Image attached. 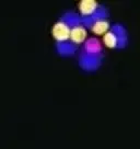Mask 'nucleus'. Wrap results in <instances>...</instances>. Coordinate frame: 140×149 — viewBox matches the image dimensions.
I'll list each match as a JSON object with an SVG mask.
<instances>
[{"label": "nucleus", "instance_id": "nucleus-1", "mask_svg": "<svg viewBox=\"0 0 140 149\" xmlns=\"http://www.w3.org/2000/svg\"><path fill=\"white\" fill-rule=\"evenodd\" d=\"M102 54H88L82 52L79 57V64L81 68L87 71H94L100 68L102 64Z\"/></svg>", "mask_w": 140, "mask_h": 149}, {"label": "nucleus", "instance_id": "nucleus-2", "mask_svg": "<svg viewBox=\"0 0 140 149\" xmlns=\"http://www.w3.org/2000/svg\"><path fill=\"white\" fill-rule=\"evenodd\" d=\"M70 32L71 29L61 21L57 22L53 28V36L55 37L57 43L68 42V40L70 38Z\"/></svg>", "mask_w": 140, "mask_h": 149}, {"label": "nucleus", "instance_id": "nucleus-3", "mask_svg": "<svg viewBox=\"0 0 140 149\" xmlns=\"http://www.w3.org/2000/svg\"><path fill=\"white\" fill-rule=\"evenodd\" d=\"M112 32L117 37V48L123 49L128 44V36H127L126 29L121 24H114L112 26Z\"/></svg>", "mask_w": 140, "mask_h": 149}, {"label": "nucleus", "instance_id": "nucleus-4", "mask_svg": "<svg viewBox=\"0 0 140 149\" xmlns=\"http://www.w3.org/2000/svg\"><path fill=\"white\" fill-rule=\"evenodd\" d=\"M98 8V2L94 0H82L79 5L80 13L82 14V17H91Z\"/></svg>", "mask_w": 140, "mask_h": 149}, {"label": "nucleus", "instance_id": "nucleus-5", "mask_svg": "<svg viewBox=\"0 0 140 149\" xmlns=\"http://www.w3.org/2000/svg\"><path fill=\"white\" fill-rule=\"evenodd\" d=\"M85 38H87V31H85L84 26L80 25V26H76V28L71 29V32H70L71 43L80 44V43H83Z\"/></svg>", "mask_w": 140, "mask_h": 149}, {"label": "nucleus", "instance_id": "nucleus-6", "mask_svg": "<svg viewBox=\"0 0 140 149\" xmlns=\"http://www.w3.org/2000/svg\"><path fill=\"white\" fill-rule=\"evenodd\" d=\"M61 22H64L65 24H67L70 29H73L76 26H80L81 25V17H79L77 13L69 11L66 12L62 17H61Z\"/></svg>", "mask_w": 140, "mask_h": 149}, {"label": "nucleus", "instance_id": "nucleus-7", "mask_svg": "<svg viewBox=\"0 0 140 149\" xmlns=\"http://www.w3.org/2000/svg\"><path fill=\"white\" fill-rule=\"evenodd\" d=\"M83 52L88 54H102V44L96 38H89L84 43Z\"/></svg>", "mask_w": 140, "mask_h": 149}, {"label": "nucleus", "instance_id": "nucleus-8", "mask_svg": "<svg viewBox=\"0 0 140 149\" xmlns=\"http://www.w3.org/2000/svg\"><path fill=\"white\" fill-rule=\"evenodd\" d=\"M56 51H57V53L61 56H71L76 53L77 47H76V45L73 43H71V42L57 43Z\"/></svg>", "mask_w": 140, "mask_h": 149}, {"label": "nucleus", "instance_id": "nucleus-9", "mask_svg": "<svg viewBox=\"0 0 140 149\" xmlns=\"http://www.w3.org/2000/svg\"><path fill=\"white\" fill-rule=\"evenodd\" d=\"M110 28V24L106 20H102V21H98L93 24L92 26V31L94 34H98V35H103V34H106L107 30Z\"/></svg>", "mask_w": 140, "mask_h": 149}, {"label": "nucleus", "instance_id": "nucleus-10", "mask_svg": "<svg viewBox=\"0 0 140 149\" xmlns=\"http://www.w3.org/2000/svg\"><path fill=\"white\" fill-rule=\"evenodd\" d=\"M103 42H104V44L108 48H115V47H117V37L112 31H110L106 34H104Z\"/></svg>", "mask_w": 140, "mask_h": 149}, {"label": "nucleus", "instance_id": "nucleus-11", "mask_svg": "<svg viewBox=\"0 0 140 149\" xmlns=\"http://www.w3.org/2000/svg\"><path fill=\"white\" fill-rule=\"evenodd\" d=\"M91 17H92L94 22L102 21V20H105L108 17V11L105 7H98V9H96V11Z\"/></svg>", "mask_w": 140, "mask_h": 149}]
</instances>
